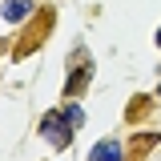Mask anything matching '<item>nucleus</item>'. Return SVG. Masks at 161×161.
<instances>
[{
    "mask_svg": "<svg viewBox=\"0 0 161 161\" xmlns=\"http://www.w3.org/2000/svg\"><path fill=\"white\" fill-rule=\"evenodd\" d=\"M40 137L48 141L53 149H69L73 145V125L64 121V113H48V117L40 121Z\"/></svg>",
    "mask_w": 161,
    "mask_h": 161,
    "instance_id": "obj_1",
    "label": "nucleus"
},
{
    "mask_svg": "<svg viewBox=\"0 0 161 161\" xmlns=\"http://www.w3.org/2000/svg\"><path fill=\"white\" fill-rule=\"evenodd\" d=\"M89 161H121V145H117V141H101Z\"/></svg>",
    "mask_w": 161,
    "mask_h": 161,
    "instance_id": "obj_2",
    "label": "nucleus"
},
{
    "mask_svg": "<svg viewBox=\"0 0 161 161\" xmlns=\"http://www.w3.org/2000/svg\"><path fill=\"white\" fill-rule=\"evenodd\" d=\"M24 12H32V0H8L4 4V20H20Z\"/></svg>",
    "mask_w": 161,
    "mask_h": 161,
    "instance_id": "obj_3",
    "label": "nucleus"
},
{
    "mask_svg": "<svg viewBox=\"0 0 161 161\" xmlns=\"http://www.w3.org/2000/svg\"><path fill=\"white\" fill-rule=\"evenodd\" d=\"M64 121H69V125H73V133H77L80 125H85V109H80V105H69V109H64Z\"/></svg>",
    "mask_w": 161,
    "mask_h": 161,
    "instance_id": "obj_4",
    "label": "nucleus"
},
{
    "mask_svg": "<svg viewBox=\"0 0 161 161\" xmlns=\"http://www.w3.org/2000/svg\"><path fill=\"white\" fill-rule=\"evenodd\" d=\"M157 48H161V28H157Z\"/></svg>",
    "mask_w": 161,
    "mask_h": 161,
    "instance_id": "obj_5",
    "label": "nucleus"
},
{
    "mask_svg": "<svg viewBox=\"0 0 161 161\" xmlns=\"http://www.w3.org/2000/svg\"><path fill=\"white\" fill-rule=\"evenodd\" d=\"M157 97H161V89H157Z\"/></svg>",
    "mask_w": 161,
    "mask_h": 161,
    "instance_id": "obj_6",
    "label": "nucleus"
}]
</instances>
